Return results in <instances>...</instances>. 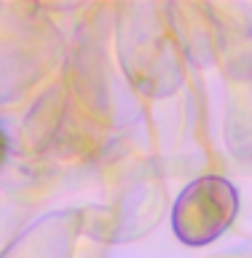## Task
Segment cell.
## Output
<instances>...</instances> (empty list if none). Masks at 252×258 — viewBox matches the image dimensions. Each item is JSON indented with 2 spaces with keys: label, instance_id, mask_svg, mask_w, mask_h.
<instances>
[{
  "label": "cell",
  "instance_id": "cell-1",
  "mask_svg": "<svg viewBox=\"0 0 252 258\" xmlns=\"http://www.w3.org/2000/svg\"><path fill=\"white\" fill-rule=\"evenodd\" d=\"M236 213V191L225 180L204 177L193 183L175 210V229L185 242H209Z\"/></svg>",
  "mask_w": 252,
  "mask_h": 258
}]
</instances>
